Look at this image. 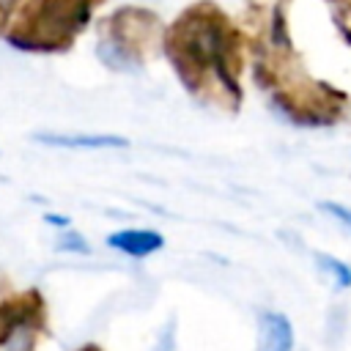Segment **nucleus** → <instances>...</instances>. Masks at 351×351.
Segmentation results:
<instances>
[{
    "label": "nucleus",
    "mask_w": 351,
    "mask_h": 351,
    "mask_svg": "<svg viewBox=\"0 0 351 351\" xmlns=\"http://www.w3.org/2000/svg\"><path fill=\"white\" fill-rule=\"evenodd\" d=\"M321 208H324L326 214H332L340 225L351 228V208H346V206H340V203H321Z\"/></svg>",
    "instance_id": "9d476101"
},
{
    "label": "nucleus",
    "mask_w": 351,
    "mask_h": 351,
    "mask_svg": "<svg viewBox=\"0 0 351 351\" xmlns=\"http://www.w3.org/2000/svg\"><path fill=\"white\" fill-rule=\"evenodd\" d=\"M162 22L151 8L121 5L99 19L96 55L112 71H134L145 63L148 52L162 44Z\"/></svg>",
    "instance_id": "7ed1b4c3"
},
{
    "label": "nucleus",
    "mask_w": 351,
    "mask_h": 351,
    "mask_svg": "<svg viewBox=\"0 0 351 351\" xmlns=\"http://www.w3.org/2000/svg\"><path fill=\"white\" fill-rule=\"evenodd\" d=\"M25 0H0V38H3V33H5V27H8V22L14 19V14L19 11V5H22Z\"/></svg>",
    "instance_id": "6e6552de"
},
{
    "label": "nucleus",
    "mask_w": 351,
    "mask_h": 351,
    "mask_svg": "<svg viewBox=\"0 0 351 351\" xmlns=\"http://www.w3.org/2000/svg\"><path fill=\"white\" fill-rule=\"evenodd\" d=\"M44 219H47L49 225H58V228H66V225H69V219H66V217H58V214H47Z\"/></svg>",
    "instance_id": "f8f14e48"
},
{
    "label": "nucleus",
    "mask_w": 351,
    "mask_h": 351,
    "mask_svg": "<svg viewBox=\"0 0 351 351\" xmlns=\"http://www.w3.org/2000/svg\"><path fill=\"white\" fill-rule=\"evenodd\" d=\"M293 348V329L288 315L277 310L261 313V343L258 351H291Z\"/></svg>",
    "instance_id": "423d86ee"
},
{
    "label": "nucleus",
    "mask_w": 351,
    "mask_h": 351,
    "mask_svg": "<svg viewBox=\"0 0 351 351\" xmlns=\"http://www.w3.org/2000/svg\"><path fill=\"white\" fill-rule=\"evenodd\" d=\"M80 351H99L96 346H85V348H80Z\"/></svg>",
    "instance_id": "ddd939ff"
},
{
    "label": "nucleus",
    "mask_w": 351,
    "mask_h": 351,
    "mask_svg": "<svg viewBox=\"0 0 351 351\" xmlns=\"http://www.w3.org/2000/svg\"><path fill=\"white\" fill-rule=\"evenodd\" d=\"M107 244L112 250H121L132 258H145L156 250H162L165 239L156 230H140V228H126V230H115L107 236Z\"/></svg>",
    "instance_id": "39448f33"
},
{
    "label": "nucleus",
    "mask_w": 351,
    "mask_h": 351,
    "mask_svg": "<svg viewBox=\"0 0 351 351\" xmlns=\"http://www.w3.org/2000/svg\"><path fill=\"white\" fill-rule=\"evenodd\" d=\"M315 261L326 274H332L335 288H348L351 285V266L348 263H343V261H337V258H332L326 252H315Z\"/></svg>",
    "instance_id": "0eeeda50"
},
{
    "label": "nucleus",
    "mask_w": 351,
    "mask_h": 351,
    "mask_svg": "<svg viewBox=\"0 0 351 351\" xmlns=\"http://www.w3.org/2000/svg\"><path fill=\"white\" fill-rule=\"evenodd\" d=\"M36 143L49 148H69V151H101V148H126L129 140L118 134H60V132H38L33 134Z\"/></svg>",
    "instance_id": "20e7f679"
},
{
    "label": "nucleus",
    "mask_w": 351,
    "mask_h": 351,
    "mask_svg": "<svg viewBox=\"0 0 351 351\" xmlns=\"http://www.w3.org/2000/svg\"><path fill=\"white\" fill-rule=\"evenodd\" d=\"M335 5H337V16L340 14H348V19H351V0H332Z\"/></svg>",
    "instance_id": "9b49d317"
},
{
    "label": "nucleus",
    "mask_w": 351,
    "mask_h": 351,
    "mask_svg": "<svg viewBox=\"0 0 351 351\" xmlns=\"http://www.w3.org/2000/svg\"><path fill=\"white\" fill-rule=\"evenodd\" d=\"M107 0H25L8 22L3 41L27 55H60L74 47Z\"/></svg>",
    "instance_id": "f03ea898"
},
{
    "label": "nucleus",
    "mask_w": 351,
    "mask_h": 351,
    "mask_svg": "<svg viewBox=\"0 0 351 351\" xmlns=\"http://www.w3.org/2000/svg\"><path fill=\"white\" fill-rule=\"evenodd\" d=\"M162 47L178 80L192 93L214 82L233 104L239 101L244 36L217 3L200 0L184 8L170 27L162 30Z\"/></svg>",
    "instance_id": "f257e3e1"
},
{
    "label": "nucleus",
    "mask_w": 351,
    "mask_h": 351,
    "mask_svg": "<svg viewBox=\"0 0 351 351\" xmlns=\"http://www.w3.org/2000/svg\"><path fill=\"white\" fill-rule=\"evenodd\" d=\"M58 250H71V252H88L90 247L85 244V239L80 233H63L58 241Z\"/></svg>",
    "instance_id": "1a4fd4ad"
}]
</instances>
